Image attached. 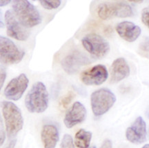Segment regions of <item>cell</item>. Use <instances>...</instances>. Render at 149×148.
<instances>
[{
  "mask_svg": "<svg viewBox=\"0 0 149 148\" xmlns=\"http://www.w3.org/2000/svg\"><path fill=\"white\" fill-rule=\"evenodd\" d=\"M97 15L100 19L107 20L113 17L125 18L133 15L130 5L125 2H104L99 5Z\"/></svg>",
  "mask_w": 149,
  "mask_h": 148,
  "instance_id": "5b68a950",
  "label": "cell"
},
{
  "mask_svg": "<svg viewBox=\"0 0 149 148\" xmlns=\"http://www.w3.org/2000/svg\"><path fill=\"white\" fill-rule=\"evenodd\" d=\"M84 48L91 56L96 59H102L110 51L109 42L96 33L86 35L81 40Z\"/></svg>",
  "mask_w": 149,
  "mask_h": 148,
  "instance_id": "8992f818",
  "label": "cell"
},
{
  "mask_svg": "<svg viewBox=\"0 0 149 148\" xmlns=\"http://www.w3.org/2000/svg\"><path fill=\"white\" fill-rule=\"evenodd\" d=\"M146 124L142 117L139 116L126 131V137L134 144H141L146 140Z\"/></svg>",
  "mask_w": 149,
  "mask_h": 148,
  "instance_id": "7c38bea8",
  "label": "cell"
},
{
  "mask_svg": "<svg viewBox=\"0 0 149 148\" xmlns=\"http://www.w3.org/2000/svg\"><path fill=\"white\" fill-rule=\"evenodd\" d=\"M40 4L44 8L47 10L56 9L61 5V1L60 0H40Z\"/></svg>",
  "mask_w": 149,
  "mask_h": 148,
  "instance_id": "ac0fdd59",
  "label": "cell"
},
{
  "mask_svg": "<svg viewBox=\"0 0 149 148\" xmlns=\"http://www.w3.org/2000/svg\"><path fill=\"white\" fill-rule=\"evenodd\" d=\"M3 26H4V24L2 21V13H1V11L0 10V28H1Z\"/></svg>",
  "mask_w": 149,
  "mask_h": 148,
  "instance_id": "83f0119b",
  "label": "cell"
},
{
  "mask_svg": "<svg viewBox=\"0 0 149 148\" xmlns=\"http://www.w3.org/2000/svg\"><path fill=\"white\" fill-rule=\"evenodd\" d=\"M25 105L30 112H44L48 105V93L45 85L42 82L35 83L26 97Z\"/></svg>",
  "mask_w": 149,
  "mask_h": 148,
  "instance_id": "7a4b0ae2",
  "label": "cell"
},
{
  "mask_svg": "<svg viewBox=\"0 0 149 148\" xmlns=\"http://www.w3.org/2000/svg\"><path fill=\"white\" fill-rule=\"evenodd\" d=\"M116 30L121 38L128 42H133L141 35V28L133 22L125 21L119 23Z\"/></svg>",
  "mask_w": 149,
  "mask_h": 148,
  "instance_id": "5bb4252c",
  "label": "cell"
},
{
  "mask_svg": "<svg viewBox=\"0 0 149 148\" xmlns=\"http://www.w3.org/2000/svg\"><path fill=\"white\" fill-rule=\"evenodd\" d=\"M109 77L107 69L104 65H97L82 72L80 79L87 86H100L105 82Z\"/></svg>",
  "mask_w": 149,
  "mask_h": 148,
  "instance_id": "30bf717a",
  "label": "cell"
},
{
  "mask_svg": "<svg viewBox=\"0 0 149 148\" xmlns=\"http://www.w3.org/2000/svg\"><path fill=\"white\" fill-rule=\"evenodd\" d=\"M74 94L72 92H68V94H66L65 97L62 98V99L61 100L60 104L63 108H66L68 105L71 103V101H72V99H74Z\"/></svg>",
  "mask_w": 149,
  "mask_h": 148,
  "instance_id": "ffe728a7",
  "label": "cell"
},
{
  "mask_svg": "<svg viewBox=\"0 0 149 148\" xmlns=\"http://www.w3.org/2000/svg\"><path fill=\"white\" fill-rule=\"evenodd\" d=\"M15 144H16V140H13L12 141H11L10 143L8 144V145L7 146V147L6 148H15Z\"/></svg>",
  "mask_w": 149,
  "mask_h": 148,
  "instance_id": "4316f807",
  "label": "cell"
},
{
  "mask_svg": "<svg viewBox=\"0 0 149 148\" xmlns=\"http://www.w3.org/2000/svg\"><path fill=\"white\" fill-rule=\"evenodd\" d=\"M5 138H6L5 131H4V128H3V121H2V119H1V114H0V146L3 145V142H4Z\"/></svg>",
  "mask_w": 149,
  "mask_h": 148,
  "instance_id": "cb8c5ba5",
  "label": "cell"
},
{
  "mask_svg": "<svg viewBox=\"0 0 149 148\" xmlns=\"http://www.w3.org/2000/svg\"><path fill=\"white\" fill-rule=\"evenodd\" d=\"M141 21L149 28V6L141 11Z\"/></svg>",
  "mask_w": 149,
  "mask_h": 148,
  "instance_id": "7402d4cb",
  "label": "cell"
},
{
  "mask_svg": "<svg viewBox=\"0 0 149 148\" xmlns=\"http://www.w3.org/2000/svg\"><path fill=\"white\" fill-rule=\"evenodd\" d=\"M5 21L7 27V34L10 37L19 41H26L29 38V30L19 23L12 10H8L6 12Z\"/></svg>",
  "mask_w": 149,
  "mask_h": 148,
  "instance_id": "ba28073f",
  "label": "cell"
},
{
  "mask_svg": "<svg viewBox=\"0 0 149 148\" xmlns=\"http://www.w3.org/2000/svg\"><path fill=\"white\" fill-rule=\"evenodd\" d=\"M41 137L44 148H55L59 138L58 129L53 124H46L42 127Z\"/></svg>",
  "mask_w": 149,
  "mask_h": 148,
  "instance_id": "2e32d148",
  "label": "cell"
},
{
  "mask_svg": "<svg viewBox=\"0 0 149 148\" xmlns=\"http://www.w3.org/2000/svg\"><path fill=\"white\" fill-rule=\"evenodd\" d=\"M13 12L19 23L25 28L34 27L42 22V17L39 10L29 1H13Z\"/></svg>",
  "mask_w": 149,
  "mask_h": 148,
  "instance_id": "6da1fadb",
  "label": "cell"
},
{
  "mask_svg": "<svg viewBox=\"0 0 149 148\" xmlns=\"http://www.w3.org/2000/svg\"><path fill=\"white\" fill-rule=\"evenodd\" d=\"M86 110L79 101L74 103L65 115L64 122L68 128H71L77 124L82 123L86 117Z\"/></svg>",
  "mask_w": 149,
  "mask_h": 148,
  "instance_id": "4fadbf2b",
  "label": "cell"
},
{
  "mask_svg": "<svg viewBox=\"0 0 149 148\" xmlns=\"http://www.w3.org/2000/svg\"><path fill=\"white\" fill-rule=\"evenodd\" d=\"M130 75V68L126 59L118 58L113 62L111 68V82L115 84L122 81Z\"/></svg>",
  "mask_w": 149,
  "mask_h": 148,
  "instance_id": "9a60e30c",
  "label": "cell"
},
{
  "mask_svg": "<svg viewBox=\"0 0 149 148\" xmlns=\"http://www.w3.org/2000/svg\"><path fill=\"white\" fill-rule=\"evenodd\" d=\"M92 133L84 129H79L74 136V144L79 148H88L90 145Z\"/></svg>",
  "mask_w": 149,
  "mask_h": 148,
  "instance_id": "e0dca14e",
  "label": "cell"
},
{
  "mask_svg": "<svg viewBox=\"0 0 149 148\" xmlns=\"http://www.w3.org/2000/svg\"><path fill=\"white\" fill-rule=\"evenodd\" d=\"M61 148H74L73 139L69 134H65L63 136L61 143Z\"/></svg>",
  "mask_w": 149,
  "mask_h": 148,
  "instance_id": "d6986e66",
  "label": "cell"
},
{
  "mask_svg": "<svg viewBox=\"0 0 149 148\" xmlns=\"http://www.w3.org/2000/svg\"><path fill=\"white\" fill-rule=\"evenodd\" d=\"M1 106L7 134L9 138H13L23 127L24 119L22 112L15 103L10 101H3Z\"/></svg>",
  "mask_w": 149,
  "mask_h": 148,
  "instance_id": "3957f363",
  "label": "cell"
},
{
  "mask_svg": "<svg viewBox=\"0 0 149 148\" xmlns=\"http://www.w3.org/2000/svg\"><path fill=\"white\" fill-rule=\"evenodd\" d=\"M25 55L13 41L0 35V63L4 65L19 63Z\"/></svg>",
  "mask_w": 149,
  "mask_h": 148,
  "instance_id": "52a82bcc",
  "label": "cell"
},
{
  "mask_svg": "<svg viewBox=\"0 0 149 148\" xmlns=\"http://www.w3.org/2000/svg\"><path fill=\"white\" fill-rule=\"evenodd\" d=\"M91 64L88 56L81 52L75 50L65 57L61 61V66L66 73L72 75L77 73L82 66Z\"/></svg>",
  "mask_w": 149,
  "mask_h": 148,
  "instance_id": "9c48e42d",
  "label": "cell"
},
{
  "mask_svg": "<svg viewBox=\"0 0 149 148\" xmlns=\"http://www.w3.org/2000/svg\"><path fill=\"white\" fill-rule=\"evenodd\" d=\"M141 148H149V144H146V145H144Z\"/></svg>",
  "mask_w": 149,
  "mask_h": 148,
  "instance_id": "f546056e",
  "label": "cell"
},
{
  "mask_svg": "<svg viewBox=\"0 0 149 148\" xmlns=\"http://www.w3.org/2000/svg\"><path fill=\"white\" fill-rule=\"evenodd\" d=\"M29 79L26 75L21 74L13 79L4 90V95L8 99L17 101L22 97L29 86Z\"/></svg>",
  "mask_w": 149,
  "mask_h": 148,
  "instance_id": "8fae6325",
  "label": "cell"
},
{
  "mask_svg": "<svg viewBox=\"0 0 149 148\" xmlns=\"http://www.w3.org/2000/svg\"><path fill=\"white\" fill-rule=\"evenodd\" d=\"M100 148H113V145H112L111 140L109 139L104 140Z\"/></svg>",
  "mask_w": 149,
  "mask_h": 148,
  "instance_id": "d4e9b609",
  "label": "cell"
},
{
  "mask_svg": "<svg viewBox=\"0 0 149 148\" xmlns=\"http://www.w3.org/2000/svg\"><path fill=\"white\" fill-rule=\"evenodd\" d=\"M6 77V70L3 66L0 65V92H1V88L3 87Z\"/></svg>",
  "mask_w": 149,
  "mask_h": 148,
  "instance_id": "603a6c76",
  "label": "cell"
},
{
  "mask_svg": "<svg viewBox=\"0 0 149 148\" xmlns=\"http://www.w3.org/2000/svg\"><path fill=\"white\" fill-rule=\"evenodd\" d=\"M116 101L113 92L107 88H101L93 92L91 97V108L96 116H102L111 109Z\"/></svg>",
  "mask_w": 149,
  "mask_h": 148,
  "instance_id": "277c9868",
  "label": "cell"
},
{
  "mask_svg": "<svg viewBox=\"0 0 149 148\" xmlns=\"http://www.w3.org/2000/svg\"><path fill=\"white\" fill-rule=\"evenodd\" d=\"M88 148H97L95 146H92V147H88Z\"/></svg>",
  "mask_w": 149,
  "mask_h": 148,
  "instance_id": "4dcf8cb0",
  "label": "cell"
},
{
  "mask_svg": "<svg viewBox=\"0 0 149 148\" xmlns=\"http://www.w3.org/2000/svg\"><path fill=\"white\" fill-rule=\"evenodd\" d=\"M139 51L141 54L145 57L149 56V38H147L139 46Z\"/></svg>",
  "mask_w": 149,
  "mask_h": 148,
  "instance_id": "44dd1931",
  "label": "cell"
},
{
  "mask_svg": "<svg viewBox=\"0 0 149 148\" xmlns=\"http://www.w3.org/2000/svg\"><path fill=\"white\" fill-rule=\"evenodd\" d=\"M10 0H0V6H4L10 3Z\"/></svg>",
  "mask_w": 149,
  "mask_h": 148,
  "instance_id": "484cf974",
  "label": "cell"
},
{
  "mask_svg": "<svg viewBox=\"0 0 149 148\" xmlns=\"http://www.w3.org/2000/svg\"><path fill=\"white\" fill-rule=\"evenodd\" d=\"M146 116H147V118H149V107L146 110Z\"/></svg>",
  "mask_w": 149,
  "mask_h": 148,
  "instance_id": "f1b7e54d",
  "label": "cell"
}]
</instances>
